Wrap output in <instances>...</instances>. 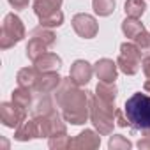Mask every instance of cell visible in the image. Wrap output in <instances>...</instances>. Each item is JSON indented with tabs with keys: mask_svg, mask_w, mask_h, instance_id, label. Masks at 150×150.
<instances>
[{
	"mask_svg": "<svg viewBox=\"0 0 150 150\" xmlns=\"http://www.w3.org/2000/svg\"><path fill=\"white\" fill-rule=\"evenodd\" d=\"M32 88H27V87H20L13 92V101L23 108H32Z\"/></svg>",
	"mask_w": 150,
	"mask_h": 150,
	"instance_id": "obj_22",
	"label": "cell"
},
{
	"mask_svg": "<svg viewBox=\"0 0 150 150\" xmlns=\"http://www.w3.org/2000/svg\"><path fill=\"white\" fill-rule=\"evenodd\" d=\"M141 51L139 48L134 44V42H122L120 46V53H118V58H117V65L118 69L127 74V76H132L139 71V65H141Z\"/></svg>",
	"mask_w": 150,
	"mask_h": 150,
	"instance_id": "obj_6",
	"label": "cell"
},
{
	"mask_svg": "<svg viewBox=\"0 0 150 150\" xmlns=\"http://www.w3.org/2000/svg\"><path fill=\"white\" fill-rule=\"evenodd\" d=\"M92 74H94V67L87 60H76L71 65V71H69L71 80L78 87H85L92 80Z\"/></svg>",
	"mask_w": 150,
	"mask_h": 150,
	"instance_id": "obj_11",
	"label": "cell"
},
{
	"mask_svg": "<svg viewBox=\"0 0 150 150\" xmlns=\"http://www.w3.org/2000/svg\"><path fill=\"white\" fill-rule=\"evenodd\" d=\"M145 30V27H143V23L138 20V18H125L124 21H122V32H124V35L125 37H129V39H136L141 32Z\"/></svg>",
	"mask_w": 150,
	"mask_h": 150,
	"instance_id": "obj_18",
	"label": "cell"
},
{
	"mask_svg": "<svg viewBox=\"0 0 150 150\" xmlns=\"http://www.w3.org/2000/svg\"><path fill=\"white\" fill-rule=\"evenodd\" d=\"M72 28L80 37L83 39H92L97 35L99 32V25H97V20L87 13H80L72 18Z\"/></svg>",
	"mask_w": 150,
	"mask_h": 150,
	"instance_id": "obj_9",
	"label": "cell"
},
{
	"mask_svg": "<svg viewBox=\"0 0 150 150\" xmlns=\"http://www.w3.org/2000/svg\"><path fill=\"white\" fill-rule=\"evenodd\" d=\"M57 104L62 110L65 122L72 125H81L90 117V92L81 90L69 78H64L57 88Z\"/></svg>",
	"mask_w": 150,
	"mask_h": 150,
	"instance_id": "obj_1",
	"label": "cell"
},
{
	"mask_svg": "<svg viewBox=\"0 0 150 150\" xmlns=\"http://www.w3.org/2000/svg\"><path fill=\"white\" fill-rule=\"evenodd\" d=\"M108 146H110V150H129L132 146V143L122 134H113L108 141Z\"/></svg>",
	"mask_w": 150,
	"mask_h": 150,
	"instance_id": "obj_25",
	"label": "cell"
},
{
	"mask_svg": "<svg viewBox=\"0 0 150 150\" xmlns=\"http://www.w3.org/2000/svg\"><path fill=\"white\" fill-rule=\"evenodd\" d=\"M7 2L11 4L13 9H16V11H23V9L28 7V2H30V0H7Z\"/></svg>",
	"mask_w": 150,
	"mask_h": 150,
	"instance_id": "obj_29",
	"label": "cell"
},
{
	"mask_svg": "<svg viewBox=\"0 0 150 150\" xmlns=\"http://www.w3.org/2000/svg\"><path fill=\"white\" fill-rule=\"evenodd\" d=\"M115 122H117V125H120V127H127V125H129L124 110H117V113H115Z\"/></svg>",
	"mask_w": 150,
	"mask_h": 150,
	"instance_id": "obj_28",
	"label": "cell"
},
{
	"mask_svg": "<svg viewBox=\"0 0 150 150\" xmlns=\"http://www.w3.org/2000/svg\"><path fill=\"white\" fill-rule=\"evenodd\" d=\"M134 44L139 48V51H141V53L150 55V34H148L146 30H143V32L134 39Z\"/></svg>",
	"mask_w": 150,
	"mask_h": 150,
	"instance_id": "obj_27",
	"label": "cell"
},
{
	"mask_svg": "<svg viewBox=\"0 0 150 150\" xmlns=\"http://www.w3.org/2000/svg\"><path fill=\"white\" fill-rule=\"evenodd\" d=\"M117 69H118V65L111 58H99L94 65V72L97 74V78L101 81H108V83H115Z\"/></svg>",
	"mask_w": 150,
	"mask_h": 150,
	"instance_id": "obj_13",
	"label": "cell"
},
{
	"mask_svg": "<svg viewBox=\"0 0 150 150\" xmlns=\"http://www.w3.org/2000/svg\"><path fill=\"white\" fill-rule=\"evenodd\" d=\"M138 148H141V150H150V134H145V136L138 141Z\"/></svg>",
	"mask_w": 150,
	"mask_h": 150,
	"instance_id": "obj_31",
	"label": "cell"
},
{
	"mask_svg": "<svg viewBox=\"0 0 150 150\" xmlns=\"http://www.w3.org/2000/svg\"><path fill=\"white\" fill-rule=\"evenodd\" d=\"M39 74H41V71H39L35 65H34V67H23V69H20L18 74H16V81H18L20 87L34 88L37 78H39Z\"/></svg>",
	"mask_w": 150,
	"mask_h": 150,
	"instance_id": "obj_16",
	"label": "cell"
},
{
	"mask_svg": "<svg viewBox=\"0 0 150 150\" xmlns=\"http://www.w3.org/2000/svg\"><path fill=\"white\" fill-rule=\"evenodd\" d=\"M115 6H117L115 0H92V7L99 16H110L115 11Z\"/></svg>",
	"mask_w": 150,
	"mask_h": 150,
	"instance_id": "obj_23",
	"label": "cell"
},
{
	"mask_svg": "<svg viewBox=\"0 0 150 150\" xmlns=\"http://www.w3.org/2000/svg\"><path fill=\"white\" fill-rule=\"evenodd\" d=\"M115 113H117V110H115L113 103H106L101 97H97L96 94L94 96L90 94V120L99 134L108 136L113 132Z\"/></svg>",
	"mask_w": 150,
	"mask_h": 150,
	"instance_id": "obj_3",
	"label": "cell"
},
{
	"mask_svg": "<svg viewBox=\"0 0 150 150\" xmlns=\"http://www.w3.org/2000/svg\"><path fill=\"white\" fill-rule=\"evenodd\" d=\"M124 113L127 117L129 127L134 131H148L150 129V96L136 92L132 94L124 106Z\"/></svg>",
	"mask_w": 150,
	"mask_h": 150,
	"instance_id": "obj_2",
	"label": "cell"
},
{
	"mask_svg": "<svg viewBox=\"0 0 150 150\" xmlns=\"http://www.w3.org/2000/svg\"><path fill=\"white\" fill-rule=\"evenodd\" d=\"M99 145H101L99 132H96L92 129H85L72 139L71 148H74V150H94V148H99Z\"/></svg>",
	"mask_w": 150,
	"mask_h": 150,
	"instance_id": "obj_12",
	"label": "cell"
},
{
	"mask_svg": "<svg viewBox=\"0 0 150 150\" xmlns=\"http://www.w3.org/2000/svg\"><path fill=\"white\" fill-rule=\"evenodd\" d=\"M35 129H37V138H51L55 134H64L65 132V118L60 117V113L55 110L48 115H39L34 117Z\"/></svg>",
	"mask_w": 150,
	"mask_h": 150,
	"instance_id": "obj_7",
	"label": "cell"
},
{
	"mask_svg": "<svg viewBox=\"0 0 150 150\" xmlns=\"http://www.w3.org/2000/svg\"><path fill=\"white\" fill-rule=\"evenodd\" d=\"M34 138H37V129H35L34 118L32 120H25L21 125L16 127L14 139H18V141H28V139H34Z\"/></svg>",
	"mask_w": 150,
	"mask_h": 150,
	"instance_id": "obj_17",
	"label": "cell"
},
{
	"mask_svg": "<svg viewBox=\"0 0 150 150\" xmlns=\"http://www.w3.org/2000/svg\"><path fill=\"white\" fill-rule=\"evenodd\" d=\"M143 88H145V92H146V94H150V80H146V81H145Z\"/></svg>",
	"mask_w": 150,
	"mask_h": 150,
	"instance_id": "obj_32",
	"label": "cell"
},
{
	"mask_svg": "<svg viewBox=\"0 0 150 150\" xmlns=\"http://www.w3.org/2000/svg\"><path fill=\"white\" fill-rule=\"evenodd\" d=\"M57 42V37L55 34L46 28V27H37L30 32V39H28V44H27V57L35 62L39 57H42L44 53H48V50Z\"/></svg>",
	"mask_w": 150,
	"mask_h": 150,
	"instance_id": "obj_4",
	"label": "cell"
},
{
	"mask_svg": "<svg viewBox=\"0 0 150 150\" xmlns=\"http://www.w3.org/2000/svg\"><path fill=\"white\" fill-rule=\"evenodd\" d=\"M64 78H60L58 71H51V72H41L39 78L34 85V90L37 94H51L57 92V88L60 87Z\"/></svg>",
	"mask_w": 150,
	"mask_h": 150,
	"instance_id": "obj_10",
	"label": "cell"
},
{
	"mask_svg": "<svg viewBox=\"0 0 150 150\" xmlns=\"http://www.w3.org/2000/svg\"><path fill=\"white\" fill-rule=\"evenodd\" d=\"M0 120L6 127L16 129L18 125H21L27 120V108L13 103H2L0 104Z\"/></svg>",
	"mask_w": 150,
	"mask_h": 150,
	"instance_id": "obj_8",
	"label": "cell"
},
{
	"mask_svg": "<svg viewBox=\"0 0 150 150\" xmlns=\"http://www.w3.org/2000/svg\"><path fill=\"white\" fill-rule=\"evenodd\" d=\"M48 145H50V148H53V150H65V148H71L72 139L67 136V132H64V134H55V136L48 138Z\"/></svg>",
	"mask_w": 150,
	"mask_h": 150,
	"instance_id": "obj_24",
	"label": "cell"
},
{
	"mask_svg": "<svg viewBox=\"0 0 150 150\" xmlns=\"http://www.w3.org/2000/svg\"><path fill=\"white\" fill-rule=\"evenodd\" d=\"M145 9H146L145 0H127L125 6H124V11L129 18H141Z\"/></svg>",
	"mask_w": 150,
	"mask_h": 150,
	"instance_id": "obj_21",
	"label": "cell"
},
{
	"mask_svg": "<svg viewBox=\"0 0 150 150\" xmlns=\"http://www.w3.org/2000/svg\"><path fill=\"white\" fill-rule=\"evenodd\" d=\"M64 0H34V13L37 14L39 20L60 11Z\"/></svg>",
	"mask_w": 150,
	"mask_h": 150,
	"instance_id": "obj_15",
	"label": "cell"
},
{
	"mask_svg": "<svg viewBox=\"0 0 150 150\" xmlns=\"http://www.w3.org/2000/svg\"><path fill=\"white\" fill-rule=\"evenodd\" d=\"M141 69H143V72H145V76L150 80V55H146V57L141 60Z\"/></svg>",
	"mask_w": 150,
	"mask_h": 150,
	"instance_id": "obj_30",
	"label": "cell"
},
{
	"mask_svg": "<svg viewBox=\"0 0 150 150\" xmlns=\"http://www.w3.org/2000/svg\"><path fill=\"white\" fill-rule=\"evenodd\" d=\"M51 111H55V106H53L51 99L46 97V94H42V97L32 104V115H34V117L48 115V113H51Z\"/></svg>",
	"mask_w": 150,
	"mask_h": 150,
	"instance_id": "obj_20",
	"label": "cell"
},
{
	"mask_svg": "<svg viewBox=\"0 0 150 150\" xmlns=\"http://www.w3.org/2000/svg\"><path fill=\"white\" fill-rule=\"evenodd\" d=\"M23 37H25V27L21 20L14 13L6 14L2 21V30H0V48L9 50L20 41H23Z\"/></svg>",
	"mask_w": 150,
	"mask_h": 150,
	"instance_id": "obj_5",
	"label": "cell"
},
{
	"mask_svg": "<svg viewBox=\"0 0 150 150\" xmlns=\"http://www.w3.org/2000/svg\"><path fill=\"white\" fill-rule=\"evenodd\" d=\"M64 23V13L62 11H57L42 20H39V25L41 27H46V28H55V27H60Z\"/></svg>",
	"mask_w": 150,
	"mask_h": 150,
	"instance_id": "obj_26",
	"label": "cell"
},
{
	"mask_svg": "<svg viewBox=\"0 0 150 150\" xmlns=\"http://www.w3.org/2000/svg\"><path fill=\"white\" fill-rule=\"evenodd\" d=\"M96 96L101 97V99L106 101V103H113V104H115V99H117V87H115V83H108V81L97 83V87H96Z\"/></svg>",
	"mask_w": 150,
	"mask_h": 150,
	"instance_id": "obj_19",
	"label": "cell"
},
{
	"mask_svg": "<svg viewBox=\"0 0 150 150\" xmlns=\"http://www.w3.org/2000/svg\"><path fill=\"white\" fill-rule=\"evenodd\" d=\"M34 65H35L41 72H51V71H58V69H60L62 58H60L57 53L48 51V53H44L42 57H39V58L34 62Z\"/></svg>",
	"mask_w": 150,
	"mask_h": 150,
	"instance_id": "obj_14",
	"label": "cell"
}]
</instances>
